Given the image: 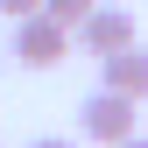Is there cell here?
<instances>
[{
	"label": "cell",
	"instance_id": "obj_1",
	"mask_svg": "<svg viewBox=\"0 0 148 148\" xmlns=\"http://www.w3.org/2000/svg\"><path fill=\"white\" fill-rule=\"evenodd\" d=\"M64 57H71V28H64V21H49L42 7L14 21V64H28V71H57Z\"/></svg>",
	"mask_w": 148,
	"mask_h": 148
},
{
	"label": "cell",
	"instance_id": "obj_2",
	"mask_svg": "<svg viewBox=\"0 0 148 148\" xmlns=\"http://www.w3.org/2000/svg\"><path fill=\"white\" fill-rule=\"evenodd\" d=\"M134 106H141V99H127V92H106V85H99V92L78 106V134L99 141V148H120L127 134H134Z\"/></svg>",
	"mask_w": 148,
	"mask_h": 148
},
{
	"label": "cell",
	"instance_id": "obj_3",
	"mask_svg": "<svg viewBox=\"0 0 148 148\" xmlns=\"http://www.w3.org/2000/svg\"><path fill=\"white\" fill-rule=\"evenodd\" d=\"M71 35H78L92 57H113V49H127V42H134V14H127V7H113V0H92V14H85Z\"/></svg>",
	"mask_w": 148,
	"mask_h": 148
},
{
	"label": "cell",
	"instance_id": "obj_4",
	"mask_svg": "<svg viewBox=\"0 0 148 148\" xmlns=\"http://www.w3.org/2000/svg\"><path fill=\"white\" fill-rule=\"evenodd\" d=\"M99 85L127 92V99H148V49H141V35L127 49H113V57H99Z\"/></svg>",
	"mask_w": 148,
	"mask_h": 148
},
{
	"label": "cell",
	"instance_id": "obj_5",
	"mask_svg": "<svg viewBox=\"0 0 148 148\" xmlns=\"http://www.w3.org/2000/svg\"><path fill=\"white\" fill-rule=\"evenodd\" d=\"M42 14H49V21H64V28H78L85 14H92V0H42Z\"/></svg>",
	"mask_w": 148,
	"mask_h": 148
},
{
	"label": "cell",
	"instance_id": "obj_6",
	"mask_svg": "<svg viewBox=\"0 0 148 148\" xmlns=\"http://www.w3.org/2000/svg\"><path fill=\"white\" fill-rule=\"evenodd\" d=\"M42 7V0H0V14H7V21H21V14H35Z\"/></svg>",
	"mask_w": 148,
	"mask_h": 148
},
{
	"label": "cell",
	"instance_id": "obj_7",
	"mask_svg": "<svg viewBox=\"0 0 148 148\" xmlns=\"http://www.w3.org/2000/svg\"><path fill=\"white\" fill-rule=\"evenodd\" d=\"M28 148H78V141H64V134H42V141H28Z\"/></svg>",
	"mask_w": 148,
	"mask_h": 148
},
{
	"label": "cell",
	"instance_id": "obj_8",
	"mask_svg": "<svg viewBox=\"0 0 148 148\" xmlns=\"http://www.w3.org/2000/svg\"><path fill=\"white\" fill-rule=\"evenodd\" d=\"M120 148H148V134H127V141H120Z\"/></svg>",
	"mask_w": 148,
	"mask_h": 148
}]
</instances>
